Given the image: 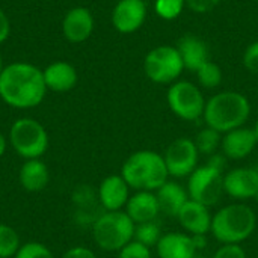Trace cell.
Here are the masks:
<instances>
[{
	"label": "cell",
	"instance_id": "cell-21",
	"mask_svg": "<svg viewBox=\"0 0 258 258\" xmlns=\"http://www.w3.org/2000/svg\"><path fill=\"white\" fill-rule=\"evenodd\" d=\"M156 198L163 215L177 218L178 212L189 200V195L181 184L175 181H166L162 187L156 190Z\"/></svg>",
	"mask_w": 258,
	"mask_h": 258
},
{
	"label": "cell",
	"instance_id": "cell-28",
	"mask_svg": "<svg viewBox=\"0 0 258 258\" xmlns=\"http://www.w3.org/2000/svg\"><path fill=\"white\" fill-rule=\"evenodd\" d=\"M14 258H56L54 254L42 243L27 242L20 246Z\"/></svg>",
	"mask_w": 258,
	"mask_h": 258
},
{
	"label": "cell",
	"instance_id": "cell-32",
	"mask_svg": "<svg viewBox=\"0 0 258 258\" xmlns=\"http://www.w3.org/2000/svg\"><path fill=\"white\" fill-rule=\"evenodd\" d=\"M221 0H186V5L189 6L190 11L197 14H206L215 9L219 5Z\"/></svg>",
	"mask_w": 258,
	"mask_h": 258
},
{
	"label": "cell",
	"instance_id": "cell-18",
	"mask_svg": "<svg viewBox=\"0 0 258 258\" xmlns=\"http://www.w3.org/2000/svg\"><path fill=\"white\" fill-rule=\"evenodd\" d=\"M177 50L181 56L184 68H187L192 73H197L206 62L210 60L207 44L201 38L190 35V33L178 39Z\"/></svg>",
	"mask_w": 258,
	"mask_h": 258
},
{
	"label": "cell",
	"instance_id": "cell-23",
	"mask_svg": "<svg viewBox=\"0 0 258 258\" xmlns=\"http://www.w3.org/2000/svg\"><path fill=\"white\" fill-rule=\"evenodd\" d=\"M160 239H162V225H160L159 219L151 221V222L138 224L135 227L133 240H136V242H139L148 248L156 246Z\"/></svg>",
	"mask_w": 258,
	"mask_h": 258
},
{
	"label": "cell",
	"instance_id": "cell-27",
	"mask_svg": "<svg viewBox=\"0 0 258 258\" xmlns=\"http://www.w3.org/2000/svg\"><path fill=\"white\" fill-rule=\"evenodd\" d=\"M186 0H156V14L163 20L177 18L184 9Z\"/></svg>",
	"mask_w": 258,
	"mask_h": 258
},
{
	"label": "cell",
	"instance_id": "cell-39",
	"mask_svg": "<svg viewBox=\"0 0 258 258\" xmlns=\"http://www.w3.org/2000/svg\"><path fill=\"white\" fill-rule=\"evenodd\" d=\"M194 258H206V257H203V255H198V254H197Z\"/></svg>",
	"mask_w": 258,
	"mask_h": 258
},
{
	"label": "cell",
	"instance_id": "cell-17",
	"mask_svg": "<svg viewBox=\"0 0 258 258\" xmlns=\"http://www.w3.org/2000/svg\"><path fill=\"white\" fill-rule=\"evenodd\" d=\"M125 213L136 225L156 221L160 213L156 194L148 190H139L138 194L128 198L125 204Z\"/></svg>",
	"mask_w": 258,
	"mask_h": 258
},
{
	"label": "cell",
	"instance_id": "cell-37",
	"mask_svg": "<svg viewBox=\"0 0 258 258\" xmlns=\"http://www.w3.org/2000/svg\"><path fill=\"white\" fill-rule=\"evenodd\" d=\"M3 60H2V54H0V74H2V71H3Z\"/></svg>",
	"mask_w": 258,
	"mask_h": 258
},
{
	"label": "cell",
	"instance_id": "cell-22",
	"mask_svg": "<svg viewBox=\"0 0 258 258\" xmlns=\"http://www.w3.org/2000/svg\"><path fill=\"white\" fill-rule=\"evenodd\" d=\"M20 184L27 192H39L45 189L50 180L47 165L39 159H30L23 163L18 174Z\"/></svg>",
	"mask_w": 258,
	"mask_h": 258
},
{
	"label": "cell",
	"instance_id": "cell-6",
	"mask_svg": "<svg viewBox=\"0 0 258 258\" xmlns=\"http://www.w3.org/2000/svg\"><path fill=\"white\" fill-rule=\"evenodd\" d=\"M9 141L14 151L26 159H39L48 148V135L41 122L32 118L17 119L9 130Z\"/></svg>",
	"mask_w": 258,
	"mask_h": 258
},
{
	"label": "cell",
	"instance_id": "cell-34",
	"mask_svg": "<svg viewBox=\"0 0 258 258\" xmlns=\"http://www.w3.org/2000/svg\"><path fill=\"white\" fill-rule=\"evenodd\" d=\"M9 33H11V21L8 15L0 9V44L9 38Z\"/></svg>",
	"mask_w": 258,
	"mask_h": 258
},
{
	"label": "cell",
	"instance_id": "cell-5",
	"mask_svg": "<svg viewBox=\"0 0 258 258\" xmlns=\"http://www.w3.org/2000/svg\"><path fill=\"white\" fill-rule=\"evenodd\" d=\"M136 224L125 212H104L92 224V237L98 248L107 252H119L133 240Z\"/></svg>",
	"mask_w": 258,
	"mask_h": 258
},
{
	"label": "cell",
	"instance_id": "cell-38",
	"mask_svg": "<svg viewBox=\"0 0 258 258\" xmlns=\"http://www.w3.org/2000/svg\"><path fill=\"white\" fill-rule=\"evenodd\" d=\"M254 132H255V135H257V139H258V119H257V122H255V127H254Z\"/></svg>",
	"mask_w": 258,
	"mask_h": 258
},
{
	"label": "cell",
	"instance_id": "cell-29",
	"mask_svg": "<svg viewBox=\"0 0 258 258\" xmlns=\"http://www.w3.org/2000/svg\"><path fill=\"white\" fill-rule=\"evenodd\" d=\"M118 258H151V252L148 246L136 240H132L119 251Z\"/></svg>",
	"mask_w": 258,
	"mask_h": 258
},
{
	"label": "cell",
	"instance_id": "cell-15",
	"mask_svg": "<svg viewBox=\"0 0 258 258\" xmlns=\"http://www.w3.org/2000/svg\"><path fill=\"white\" fill-rule=\"evenodd\" d=\"M130 186L125 183L122 175L106 177L98 187V200L106 212H118L125 207L128 201Z\"/></svg>",
	"mask_w": 258,
	"mask_h": 258
},
{
	"label": "cell",
	"instance_id": "cell-24",
	"mask_svg": "<svg viewBox=\"0 0 258 258\" xmlns=\"http://www.w3.org/2000/svg\"><path fill=\"white\" fill-rule=\"evenodd\" d=\"M194 144H195L198 153L212 156V154L216 153V150L222 144V138H221V133L218 130H215L212 127H206L201 132L197 133V136L194 139Z\"/></svg>",
	"mask_w": 258,
	"mask_h": 258
},
{
	"label": "cell",
	"instance_id": "cell-10",
	"mask_svg": "<svg viewBox=\"0 0 258 258\" xmlns=\"http://www.w3.org/2000/svg\"><path fill=\"white\" fill-rule=\"evenodd\" d=\"M198 150L192 139L178 138L165 151V163L169 175L175 178L189 177L198 168Z\"/></svg>",
	"mask_w": 258,
	"mask_h": 258
},
{
	"label": "cell",
	"instance_id": "cell-26",
	"mask_svg": "<svg viewBox=\"0 0 258 258\" xmlns=\"http://www.w3.org/2000/svg\"><path fill=\"white\" fill-rule=\"evenodd\" d=\"M197 76H198V80L200 83L204 86V88H209V89H213V88H218L222 82V70L219 68L218 63L209 60L206 62L198 71H197Z\"/></svg>",
	"mask_w": 258,
	"mask_h": 258
},
{
	"label": "cell",
	"instance_id": "cell-16",
	"mask_svg": "<svg viewBox=\"0 0 258 258\" xmlns=\"http://www.w3.org/2000/svg\"><path fill=\"white\" fill-rule=\"evenodd\" d=\"M212 218L209 207L192 200H187L177 215L180 225L192 236L207 234L212 228Z\"/></svg>",
	"mask_w": 258,
	"mask_h": 258
},
{
	"label": "cell",
	"instance_id": "cell-11",
	"mask_svg": "<svg viewBox=\"0 0 258 258\" xmlns=\"http://www.w3.org/2000/svg\"><path fill=\"white\" fill-rule=\"evenodd\" d=\"M224 192L234 200H249L258 195V169L236 168L224 175Z\"/></svg>",
	"mask_w": 258,
	"mask_h": 258
},
{
	"label": "cell",
	"instance_id": "cell-4",
	"mask_svg": "<svg viewBox=\"0 0 258 258\" xmlns=\"http://www.w3.org/2000/svg\"><path fill=\"white\" fill-rule=\"evenodd\" d=\"M257 225L255 213L245 204H230L212 218V234L222 245H239L249 239Z\"/></svg>",
	"mask_w": 258,
	"mask_h": 258
},
{
	"label": "cell",
	"instance_id": "cell-33",
	"mask_svg": "<svg viewBox=\"0 0 258 258\" xmlns=\"http://www.w3.org/2000/svg\"><path fill=\"white\" fill-rule=\"evenodd\" d=\"M60 258H97V255L85 246H74L71 249H68Z\"/></svg>",
	"mask_w": 258,
	"mask_h": 258
},
{
	"label": "cell",
	"instance_id": "cell-31",
	"mask_svg": "<svg viewBox=\"0 0 258 258\" xmlns=\"http://www.w3.org/2000/svg\"><path fill=\"white\" fill-rule=\"evenodd\" d=\"M213 258H246V252L240 245H222Z\"/></svg>",
	"mask_w": 258,
	"mask_h": 258
},
{
	"label": "cell",
	"instance_id": "cell-35",
	"mask_svg": "<svg viewBox=\"0 0 258 258\" xmlns=\"http://www.w3.org/2000/svg\"><path fill=\"white\" fill-rule=\"evenodd\" d=\"M206 165H209V166H212V168H216V169H219V171H222V172H224L225 165H227V157H225V156H222V154L215 153V154L209 156V160H207V163H206Z\"/></svg>",
	"mask_w": 258,
	"mask_h": 258
},
{
	"label": "cell",
	"instance_id": "cell-25",
	"mask_svg": "<svg viewBox=\"0 0 258 258\" xmlns=\"http://www.w3.org/2000/svg\"><path fill=\"white\" fill-rule=\"evenodd\" d=\"M21 242L18 233L9 225L0 224V258L15 257Z\"/></svg>",
	"mask_w": 258,
	"mask_h": 258
},
{
	"label": "cell",
	"instance_id": "cell-8",
	"mask_svg": "<svg viewBox=\"0 0 258 258\" xmlns=\"http://www.w3.org/2000/svg\"><path fill=\"white\" fill-rule=\"evenodd\" d=\"M224 194V172L209 165L197 168L189 175L187 195L189 200L197 201L206 207L219 203Z\"/></svg>",
	"mask_w": 258,
	"mask_h": 258
},
{
	"label": "cell",
	"instance_id": "cell-3",
	"mask_svg": "<svg viewBox=\"0 0 258 258\" xmlns=\"http://www.w3.org/2000/svg\"><path fill=\"white\" fill-rule=\"evenodd\" d=\"M121 175L125 183L136 190H157L169 177L165 159L150 150L133 153L122 165Z\"/></svg>",
	"mask_w": 258,
	"mask_h": 258
},
{
	"label": "cell",
	"instance_id": "cell-12",
	"mask_svg": "<svg viewBox=\"0 0 258 258\" xmlns=\"http://www.w3.org/2000/svg\"><path fill=\"white\" fill-rule=\"evenodd\" d=\"M147 6L144 0H119L112 12L113 27L121 33L136 32L145 21Z\"/></svg>",
	"mask_w": 258,
	"mask_h": 258
},
{
	"label": "cell",
	"instance_id": "cell-13",
	"mask_svg": "<svg viewBox=\"0 0 258 258\" xmlns=\"http://www.w3.org/2000/svg\"><path fill=\"white\" fill-rule=\"evenodd\" d=\"M257 144L258 139L254 128L239 127V128H234V130L225 133L221 145H222L224 156L227 159L242 160L254 151Z\"/></svg>",
	"mask_w": 258,
	"mask_h": 258
},
{
	"label": "cell",
	"instance_id": "cell-20",
	"mask_svg": "<svg viewBox=\"0 0 258 258\" xmlns=\"http://www.w3.org/2000/svg\"><path fill=\"white\" fill-rule=\"evenodd\" d=\"M44 82L47 89L54 92H67L71 91L77 83V71L68 62H53L45 70H42Z\"/></svg>",
	"mask_w": 258,
	"mask_h": 258
},
{
	"label": "cell",
	"instance_id": "cell-1",
	"mask_svg": "<svg viewBox=\"0 0 258 258\" xmlns=\"http://www.w3.org/2000/svg\"><path fill=\"white\" fill-rule=\"evenodd\" d=\"M47 92L42 70L32 63L14 62L0 74V98L15 109H30L42 103Z\"/></svg>",
	"mask_w": 258,
	"mask_h": 258
},
{
	"label": "cell",
	"instance_id": "cell-19",
	"mask_svg": "<svg viewBox=\"0 0 258 258\" xmlns=\"http://www.w3.org/2000/svg\"><path fill=\"white\" fill-rule=\"evenodd\" d=\"M156 248L160 258H194L198 254L194 237L183 233L163 234Z\"/></svg>",
	"mask_w": 258,
	"mask_h": 258
},
{
	"label": "cell",
	"instance_id": "cell-30",
	"mask_svg": "<svg viewBox=\"0 0 258 258\" xmlns=\"http://www.w3.org/2000/svg\"><path fill=\"white\" fill-rule=\"evenodd\" d=\"M243 65L246 67V70H249L251 73L258 74V41L252 42L243 54Z\"/></svg>",
	"mask_w": 258,
	"mask_h": 258
},
{
	"label": "cell",
	"instance_id": "cell-14",
	"mask_svg": "<svg viewBox=\"0 0 258 258\" xmlns=\"http://www.w3.org/2000/svg\"><path fill=\"white\" fill-rule=\"evenodd\" d=\"M94 30V17L88 8L77 6L67 12L62 21V32L70 42L86 41Z\"/></svg>",
	"mask_w": 258,
	"mask_h": 258
},
{
	"label": "cell",
	"instance_id": "cell-36",
	"mask_svg": "<svg viewBox=\"0 0 258 258\" xmlns=\"http://www.w3.org/2000/svg\"><path fill=\"white\" fill-rule=\"evenodd\" d=\"M5 151H6V138H5L3 133L0 132V157L5 154Z\"/></svg>",
	"mask_w": 258,
	"mask_h": 258
},
{
	"label": "cell",
	"instance_id": "cell-7",
	"mask_svg": "<svg viewBox=\"0 0 258 258\" xmlns=\"http://www.w3.org/2000/svg\"><path fill=\"white\" fill-rule=\"evenodd\" d=\"M184 63L177 47L160 45L153 48L144 60V71L154 83H172L183 73Z\"/></svg>",
	"mask_w": 258,
	"mask_h": 258
},
{
	"label": "cell",
	"instance_id": "cell-2",
	"mask_svg": "<svg viewBox=\"0 0 258 258\" xmlns=\"http://www.w3.org/2000/svg\"><path fill=\"white\" fill-rule=\"evenodd\" d=\"M249 113L251 104L243 94L224 91L206 101L203 116L207 127L215 128L219 133H228L234 128L243 127Z\"/></svg>",
	"mask_w": 258,
	"mask_h": 258
},
{
	"label": "cell",
	"instance_id": "cell-9",
	"mask_svg": "<svg viewBox=\"0 0 258 258\" xmlns=\"http://www.w3.org/2000/svg\"><path fill=\"white\" fill-rule=\"evenodd\" d=\"M166 98L169 109L181 119L195 121L204 115L206 100L198 86L190 82L181 80L172 83L168 89Z\"/></svg>",
	"mask_w": 258,
	"mask_h": 258
}]
</instances>
